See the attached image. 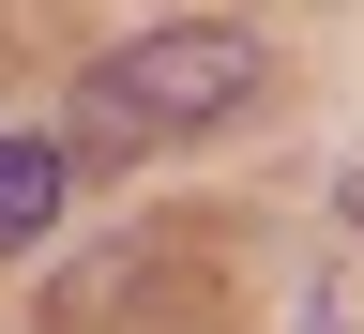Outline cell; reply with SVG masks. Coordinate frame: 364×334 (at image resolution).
Segmentation results:
<instances>
[{
  "instance_id": "6da1fadb",
  "label": "cell",
  "mask_w": 364,
  "mask_h": 334,
  "mask_svg": "<svg viewBox=\"0 0 364 334\" xmlns=\"http://www.w3.org/2000/svg\"><path fill=\"white\" fill-rule=\"evenodd\" d=\"M258 31H228V16H182V31H136L107 46V61L76 76V122L46 137V152H91V167H122V152H167V137H213V122H243L258 107Z\"/></svg>"
},
{
  "instance_id": "7a4b0ae2",
  "label": "cell",
  "mask_w": 364,
  "mask_h": 334,
  "mask_svg": "<svg viewBox=\"0 0 364 334\" xmlns=\"http://www.w3.org/2000/svg\"><path fill=\"white\" fill-rule=\"evenodd\" d=\"M46 213H61V152L46 137H0V244H31Z\"/></svg>"
},
{
  "instance_id": "3957f363",
  "label": "cell",
  "mask_w": 364,
  "mask_h": 334,
  "mask_svg": "<svg viewBox=\"0 0 364 334\" xmlns=\"http://www.w3.org/2000/svg\"><path fill=\"white\" fill-rule=\"evenodd\" d=\"M289 334H364V304H349V289H318V304H304Z\"/></svg>"
},
{
  "instance_id": "277c9868",
  "label": "cell",
  "mask_w": 364,
  "mask_h": 334,
  "mask_svg": "<svg viewBox=\"0 0 364 334\" xmlns=\"http://www.w3.org/2000/svg\"><path fill=\"white\" fill-rule=\"evenodd\" d=\"M349 213H364V167H349Z\"/></svg>"
}]
</instances>
